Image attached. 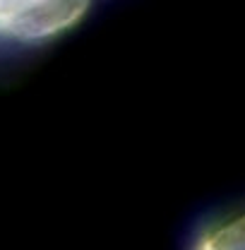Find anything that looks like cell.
<instances>
[{
  "mask_svg": "<svg viewBox=\"0 0 245 250\" xmlns=\"http://www.w3.org/2000/svg\"><path fill=\"white\" fill-rule=\"evenodd\" d=\"M92 0H0V51L43 43L72 27Z\"/></svg>",
  "mask_w": 245,
  "mask_h": 250,
  "instance_id": "1",
  "label": "cell"
},
{
  "mask_svg": "<svg viewBox=\"0 0 245 250\" xmlns=\"http://www.w3.org/2000/svg\"><path fill=\"white\" fill-rule=\"evenodd\" d=\"M197 250H245V214L209 231Z\"/></svg>",
  "mask_w": 245,
  "mask_h": 250,
  "instance_id": "2",
  "label": "cell"
}]
</instances>
